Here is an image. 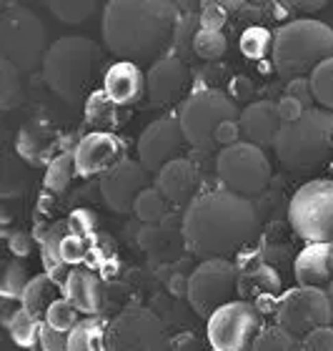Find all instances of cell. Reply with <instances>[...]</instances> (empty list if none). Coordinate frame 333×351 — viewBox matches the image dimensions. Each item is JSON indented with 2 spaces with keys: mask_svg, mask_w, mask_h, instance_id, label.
<instances>
[{
  "mask_svg": "<svg viewBox=\"0 0 333 351\" xmlns=\"http://www.w3.org/2000/svg\"><path fill=\"white\" fill-rule=\"evenodd\" d=\"M258 231V213L251 198L223 186L198 193L183 213V241L196 256L231 258Z\"/></svg>",
  "mask_w": 333,
  "mask_h": 351,
  "instance_id": "6da1fadb",
  "label": "cell"
},
{
  "mask_svg": "<svg viewBox=\"0 0 333 351\" xmlns=\"http://www.w3.org/2000/svg\"><path fill=\"white\" fill-rule=\"evenodd\" d=\"M178 8L168 0H110L103 8V43L121 63L160 60L178 30Z\"/></svg>",
  "mask_w": 333,
  "mask_h": 351,
  "instance_id": "7a4b0ae2",
  "label": "cell"
},
{
  "mask_svg": "<svg viewBox=\"0 0 333 351\" xmlns=\"http://www.w3.org/2000/svg\"><path fill=\"white\" fill-rule=\"evenodd\" d=\"M101 45L83 36H63L48 48L43 58V81L68 106H86L88 98L103 90L108 73Z\"/></svg>",
  "mask_w": 333,
  "mask_h": 351,
  "instance_id": "3957f363",
  "label": "cell"
},
{
  "mask_svg": "<svg viewBox=\"0 0 333 351\" xmlns=\"http://www.w3.org/2000/svg\"><path fill=\"white\" fill-rule=\"evenodd\" d=\"M283 169L308 173L333 161V113L308 108L293 123H283L273 143Z\"/></svg>",
  "mask_w": 333,
  "mask_h": 351,
  "instance_id": "277c9868",
  "label": "cell"
},
{
  "mask_svg": "<svg viewBox=\"0 0 333 351\" xmlns=\"http://www.w3.org/2000/svg\"><path fill=\"white\" fill-rule=\"evenodd\" d=\"M333 58V28L321 21H291L273 40V63L281 75L306 78L323 60Z\"/></svg>",
  "mask_w": 333,
  "mask_h": 351,
  "instance_id": "5b68a950",
  "label": "cell"
},
{
  "mask_svg": "<svg viewBox=\"0 0 333 351\" xmlns=\"http://www.w3.org/2000/svg\"><path fill=\"white\" fill-rule=\"evenodd\" d=\"M45 25L33 10L23 5L8 8L0 15V58L13 63L21 73L43 66Z\"/></svg>",
  "mask_w": 333,
  "mask_h": 351,
  "instance_id": "8992f818",
  "label": "cell"
},
{
  "mask_svg": "<svg viewBox=\"0 0 333 351\" xmlns=\"http://www.w3.org/2000/svg\"><path fill=\"white\" fill-rule=\"evenodd\" d=\"M241 110L231 95L223 90H198L190 93L188 101L181 106L178 121L183 125V133L188 138V146L198 151H216L213 133L225 121H238Z\"/></svg>",
  "mask_w": 333,
  "mask_h": 351,
  "instance_id": "52a82bcc",
  "label": "cell"
},
{
  "mask_svg": "<svg viewBox=\"0 0 333 351\" xmlns=\"http://www.w3.org/2000/svg\"><path fill=\"white\" fill-rule=\"evenodd\" d=\"M288 221L306 243H333V181L304 183L291 198Z\"/></svg>",
  "mask_w": 333,
  "mask_h": 351,
  "instance_id": "ba28073f",
  "label": "cell"
},
{
  "mask_svg": "<svg viewBox=\"0 0 333 351\" xmlns=\"http://www.w3.org/2000/svg\"><path fill=\"white\" fill-rule=\"evenodd\" d=\"M216 176L225 191L236 196L251 198L266 191L271 183V163L263 148L241 141L236 146L223 148L216 156Z\"/></svg>",
  "mask_w": 333,
  "mask_h": 351,
  "instance_id": "9c48e42d",
  "label": "cell"
},
{
  "mask_svg": "<svg viewBox=\"0 0 333 351\" xmlns=\"http://www.w3.org/2000/svg\"><path fill=\"white\" fill-rule=\"evenodd\" d=\"M238 266L231 258H206L190 271L188 296L198 316H213L238 296Z\"/></svg>",
  "mask_w": 333,
  "mask_h": 351,
  "instance_id": "30bf717a",
  "label": "cell"
},
{
  "mask_svg": "<svg viewBox=\"0 0 333 351\" xmlns=\"http://www.w3.org/2000/svg\"><path fill=\"white\" fill-rule=\"evenodd\" d=\"M261 329V311L251 301L236 299L208 319V341L213 351H254Z\"/></svg>",
  "mask_w": 333,
  "mask_h": 351,
  "instance_id": "8fae6325",
  "label": "cell"
},
{
  "mask_svg": "<svg viewBox=\"0 0 333 351\" xmlns=\"http://www.w3.org/2000/svg\"><path fill=\"white\" fill-rule=\"evenodd\" d=\"M275 324L293 334L296 339L308 337L313 329L331 326L333 306L328 301L326 289H311V286H296L278 299L275 308Z\"/></svg>",
  "mask_w": 333,
  "mask_h": 351,
  "instance_id": "7c38bea8",
  "label": "cell"
},
{
  "mask_svg": "<svg viewBox=\"0 0 333 351\" xmlns=\"http://www.w3.org/2000/svg\"><path fill=\"white\" fill-rule=\"evenodd\" d=\"M166 326L151 308H125L108 324V351H166Z\"/></svg>",
  "mask_w": 333,
  "mask_h": 351,
  "instance_id": "4fadbf2b",
  "label": "cell"
},
{
  "mask_svg": "<svg viewBox=\"0 0 333 351\" xmlns=\"http://www.w3.org/2000/svg\"><path fill=\"white\" fill-rule=\"evenodd\" d=\"M188 146V138L183 133L178 116H163L145 125V131L138 138V161L153 176L171 161L183 158V151Z\"/></svg>",
  "mask_w": 333,
  "mask_h": 351,
  "instance_id": "5bb4252c",
  "label": "cell"
},
{
  "mask_svg": "<svg viewBox=\"0 0 333 351\" xmlns=\"http://www.w3.org/2000/svg\"><path fill=\"white\" fill-rule=\"evenodd\" d=\"M151 171L136 158H123L116 169L101 178L103 201L113 213H133V204L140 191L151 186Z\"/></svg>",
  "mask_w": 333,
  "mask_h": 351,
  "instance_id": "9a60e30c",
  "label": "cell"
},
{
  "mask_svg": "<svg viewBox=\"0 0 333 351\" xmlns=\"http://www.w3.org/2000/svg\"><path fill=\"white\" fill-rule=\"evenodd\" d=\"M190 71L186 60L166 56V58L156 60L148 73H145V86H148V98L156 106H175V103L188 101L190 90Z\"/></svg>",
  "mask_w": 333,
  "mask_h": 351,
  "instance_id": "2e32d148",
  "label": "cell"
},
{
  "mask_svg": "<svg viewBox=\"0 0 333 351\" xmlns=\"http://www.w3.org/2000/svg\"><path fill=\"white\" fill-rule=\"evenodd\" d=\"M75 173L80 178L106 176L123 161V143L113 133H88L73 148Z\"/></svg>",
  "mask_w": 333,
  "mask_h": 351,
  "instance_id": "e0dca14e",
  "label": "cell"
},
{
  "mask_svg": "<svg viewBox=\"0 0 333 351\" xmlns=\"http://www.w3.org/2000/svg\"><path fill=\"white\" fill-rule=\"evenodd\" d=\"M198 183H201V173L188 158L171 161L153 176V186L163 193L168 204L175 206H190V201L198 196Z\"/></svg>",
  "mask_w": 333,
  "mask_h": 351,
  "instance_id": "ac0fdd59",
  "label": "cell"
},
{
  "mask_svg": "<svg viewBox=\"0 0 333 351\" xmlns=\"http://www.w3.org/2000/svg\"><path fill=\"white\" fill-rule=\"evenodd\" d=\"M241 133L248 143L258 148H273L278 131H281V116H278V103L273 101H256L241 110Z\"/></svg>",
  "mask_w": 333,
  "mask_h": 351,
  "instance_id": "d6986e66",
  "label": "cell"
},
{
  "mask_svg": "<svg viewBox=\"0 0 333 351\" xmlns=\"http://www.w3.org/2000/svg\"><path fill=\"white\" fill-rule=\"evenodd\" d=\"M66 299L71 304H75L83 316H98L103 311V304H106V286H103L101 276L93 274L90 269H83V266H73L71 276H68L66 286Z\"/></svg>",
  "mask_w": 333,
  "mask_h": 351,
  "instance_id": "ffe728a7",
  "label": "cell"
},
{
  "mask_svg": "<svg viewBox=\"0 0 333 351\" xmlns=\"http://www.w3.org/2000/svg\"><path fill=\"white\" fill-rule=\"evenodd\" d=\"M103 93L108 95L116 106H133L143 95H148V86H145V73L133 63H113L106 73L103 81Z\"/></svg>",
  "mask_w": 333,
  "mask_h": 351,
  "instance_id": "44dd1931",
  "label": "cell"
},
{
  "mask_svg": "<svg viewBox=\"0 0 333 351\" xmlns=\"http://www.w3.org/2000/svg\"><path fill=\"white\" fill-rule=\"evenodd\" d=\"M275 293H281V276L266 263H256L254 269H241L238 274V296L251 301L261 314H266V304L278 308Z\"/></svg>",
  "mask_w": 333,
  "mask_h": 351,
  "instance_id": "7402d4cb",
  "label": "cell"
},
{
  "mask_svg": "<svg viewBox=\"0 0 333 351\" xmlns=\"http://www.w3.org/2000/svg\"><path fill=\"white\" fill-rule=\"evenodd\" d=\"M331 254L333 243H308L296 263H293V276L298 286H311V289H326L331 284Z\"/></svg>",
  "mask_w": 333,
  "mask_h": 351,
  "instance_id": "603a6c76",
  "label": "cell"
},
{
  "mask_svg": "<svg viewBox=\"0 0 333 351\" xmlns=\"http://www.w3.org/2000/svg\"><path fill=\"white\" fill-rule=\"evenodd\" d=\"M58 289H60V286L56 284L48 274L33 276V278H30L28 289H25V293H23L21 306L25 308L28 314L36 316L38 322H45V314L51 311L53 304H56L58 299H63Z\"/></svg>",
  "mask_w": 333,
  "mask_h": 351,
  "instance_id": "cb8c5ba5",
  "label": "cell"
},
{
  "mask_svg": "<svg viewBox=\"0 0 333 351\" xmlns=\"http://www.w3.org/2000/svg\"><path fill=\"white\" fill-rule=\"evenodd\" d=\"M118 108L108 95L98 90L86 103V123L93 128V133H110L118 123Z\"/></svg>",
  "mask_w": 333,
  "mask_h": 351,
  "instance_id": "d4e9b609",
  "label": "cell"
},
{
  "mask_svg": "<svg viewBox=\"0 0 333 351\" xmlns=\"http://www.w3.org/2000/svg\"><path fill=\"white\" fill-rule=\"evenodd\" d=\"M68 351H108L103 324L95 316H86L68 334Z\"/></svg>",
  "mask_w": 333,
  "mask_h": 351,
  "instance_id": "484cf974",
  "label": "cell"
},
{
  "mask_svg": "<svg viewBox=\"0 0 333 351\" xmlns=\"http://www.w3.org/2000/svg\"><path fill=\"white\" fill-rule=\"evenodd\" d=\"M53 151V141L48 138V131L40 125H25L18 136V154L30 163H43L45 156Z\"/></svg>",
  "mask_w": 333,
  "mask_h": 351,
  "instance_id": "4316f807",
  "label": "cell"
},
{
  "mask_svg": "<svg viewBox=\"0 0 333 351\" xmlns=\"http://www.w3.org/2000/svg\"><path fill=\"white\" fill-rule=\"evenodd\" d=\"M5 326H8V331H10V339H13L21 349L36 346L38 341H40V326H43V322H38L36 316L28 314L23 306L8 319Z\"/></svg>",
  "mask_w": 333,
  "mask_h": 351,
  "instance_id": "83f0119b",
  "label": "cell"
},
{
  "mask_svg": "<svg viewBox=\"0 0 333 351\" xmlns=\"http://www.w3.org/2000/svg\"><path fill=\"white\" fill-rule=\"evenodd\" d=\"M25 93H23V81L21 71L0 58V108L13 110L15 106H21Z\"/></svg>",
  "mask_w": 333,
  "mask_h": 351,
  "instance_id": "f1b7e54d",
  "label": "cell"
},
{
  "mask_svg": "<svg viewBox=\"0 0 333 351\" xmlns=\"http://www.w3.org/2000/svg\"><path fill=\"white\" fill-rule=\"evenodd\" d=\"M133 213H136V219L143 221V223H158V221L166 219L168 201L163 198V193H160L156 186H148V189L140 191V196L136 198Z\"/></svg>",
  "mask_w": 333,
  "mask_h": 351,
  "instance_id": "f546056e",
  "label": "cell"
},
{
  "mask_svg": "<svg viewBox=\"0 0 333 351\" xmlns=\"http://www.w3.org/2000/svg\"><path fill=\"white\" fill-rule=\"evenodd\" d=\"M48 10H51L60 23H68V25H78V23H86L90 15L98 13V3L95 0H51L45 3Z\"/></svg>",
  "mask_w": 333,
  "mask_h": 351,
  "instance_id": "4dcf8cb0",
  "label": "cell"
},
{
  "mask_svg": "<svg viewBox=\"0 0 333 351\" xmlns=\"http://www.w3.org/2000/svg\"><path fill=\"white\" fill-rule=\"evenodd\" d=\"M254 351H304V341L296 339L293 334L273 324V326H263L258 339H256Z\"/></svg>",
  "mask_w": 333,
  "mask_h": 351,
  "instance_id": "1f68e13d",
  "label": "cell"
},
{
  "mask_svg": "<svg viewBox=\"0 0 333 351\" xmlns=\"http://www.w3.org/2000/svg\"><path fill=\"white\" fill-rule=\"evenodd\" d=\"M273 40H275V36L271 30L254 25V28L243 30V36H241V40H238V48L248 60H261V58H266V56H273Z\"/></svg>",
  "mask_w": 333,
  "mask_h": 351,
  "instance_id": "d6a6232c",
  "label": "cell"
},
{
  "mask_svg": "<svg viewBox=\"0 0 333 351\" xmlns=\"http://www.w3.org/2000/svg\"><path fill=\"white\" fill-rule=\"evenodd\" d=\"M308 78H311V90L316 106L333 113V58L323 60Z\"/></svg>",
  "mask_w": 333,
  "mask_h": 351,
  "instance_id": "836d02e7",
  "label": "cell"
},
{
  "mask_svg": "<svg viewBox=\"0 0 333 351\" xmlns=\"http://www.w3.org/2000/svg\"><path fill=\"white\" fill-rule=\"evenodd\" d=\"M193 51L201 60H218L223 58L228 51V40L221 30L213 28H198L193 36Z\"/></svg>",
  "mask_w": 333,
  "mask_h": 351,
  "instance_id": "e575fe53",
  "label": "cell"
},
{
  "mask_svg": "<svg viewBox=\"0 0 333 351\" xmlns=\"http://www.w3.org/2000/svg\"><path fill=\"white\" fill-rule=\"evenodd\" d=\"M73 176H78L75 173V158H73V151H68V154L56 156L51 161L48 173H45V186L53 193H63L71 186Z\"/></svg>",
  "mask_w": 333,
  "mask_h": 351,
  "instance_id": "d590c367",
  "label": "cell"
},
{
  "mask_svg": "<svg viewBox=\"0 0 333 351\" xmlns=\"http://www.w3.org/2000/svg\"><path fill=\"white\" fill-rule=\"evenodd\" d=\"M30 284V276H28V269H25V263L21 261H10L3 271V278H0V293H3V299L8 301H21L25 289Z\"/></svg>",
  "mask_w": 333,
  "mask_h": 351,
  "instance_id": "8d00e7d4",
  "label": "cell"
},
{
  "mask_svg": "<svg viewBox=\"0 0 333 351\" xmlns=\"http://www.w3.org/2000/svg\"><path fill=\"white\" fill-rule=\"evenodd\" d=\"M80 322H83V319H80V311L75 308V304H71V301L66 299V296L56 301L51 306V311L45 314V324L53 326V329L63 331V334H71Z\"/></svg>",
  "mask_w": 333,
  "mask_h": 351,
  "instance_id": "74e56055",
  "label": "cell"
},
{
  "mask_svg": "<svg viewBox=\"0 0 333 351\" xmlns=\"http://www.w3.org/2000/svg\"><path fill=\"white\" fill-rule=\"evenodd\" d=\"M88 254V239L83 236H75V234H68L60 243V258L68 263V266H78Z\"/></svg>",
  "mask_w": 333,
  "mask_h": 351,
  "instance_id": "f35d334b",
  "label": "cell"
},
{
  "mask_svg": "<svg viewBox=\"0 0 333 351\" xmlns=\"http://www.w3.org/2000/svg\"><path fill=\"white\" fill-rule=\"evenodd\" d=\"M68 228H71V234L88 239V236L98 228V219H95L93 211H88V208H78V211H73L71 216H68Z\"/></svg>",
  "mask_w": 333,
  "mask_h": 351,
  "instance_id": "ab89813d",
  "label": "cell"
},
{
  "mask_svg": "<svg viewBox=\"0 0 333 351\" xmlns=\"http://www.w3.org/2000/svg\"><path fill=\"white\" fill-rule=\"evenodd\" d=\"M241 123L238 121H225L216 128L213 133V143H216V151H223V148H231L236 143H241Z\"/></svg>",
  "mask_w": 333,
  "mask_h": 351,
  "instance_id": "60d3db41",
  "label": "cell"
},
{
  "mask_svg": "<svg viewBox=\"0 0 333 351\" xmlns=\"http://www.w3.org/2000/svg\"><path fill=\"white\" fill-rule=\"evenodd\" d=\"M301 341H304V351H333V326L313 329Z\"/></svg>",
  "mask_w": 333,
  "mask_h": 351,
  "instance_id": "b9f144b4",
  "label": "cell"
},
{
  "mask_svg": "<svg viewBox=\"0 0 333 351\" xmlns=\"http://www.w3.org/2000/svg\"><path fill=\"white\" fill-rule=\"evenodd\" d=\"M286 95H291V98L301 101L306 108H316L313 90H311V78H291L288 86H286Z\"/></svg>",
  "mask_w": 333,
  "mask_h": 351,
  "instance_id": "7bdbcfd3",
  "label": "cell"
},
{
  "mask_svg": "<svg viewBox=\"0 0 333 351\" xmlns=\"http://www.w3.org/2000/svg\"><path fill=\"white\" fill-rule=\"evenodd\" d=\"M40 346H43V351H68V334L53 329V326H48L43 322V326H40Z\"/></svg>",
  "mask_w": 333,
  "mask_h": 351,
  "instance_id": "ee69618b",
  "label": "cell"
},
{
  "mask_svg": "<svg viewBox=\"0 0 333 351\" xmlns=\"http://www.w3.org/2000/svg\"><path fill=\"white\" fill-rule=\"evenodd\" d=\"M306 106L301 101H296V98H291V95H283L281 101H278V116H281L283 123H293V121H298V118L306 113Z\"/></svg>",
  "mask_w": 333,
  "mask_h": 351,
  "instance_id": "f6af8a7d",
  "label": "cell"
},
{
  "mask_svg": "<svg viewBox=\"0 0 333 351\" xmlns=\"http://www.w3.org/2000/svg\"><path fill=\"white\" fill-rule=\"evenodd\" d=\"M225 21V13L221 5H206L201 10V28H213V30H221Z\"/></svg>",
  "mask_w": 333,
  "mask_h": 351,
  "instance_id": "bcb514c9",
  "label": "cell"
},
{
  "mask_svg": "<svg viewBox=\"0 0 333 351\" xmlns=\"http://www.w3.org/2000/svg\"><path fill=\"white\" fill-rule=\"evenodd\" d=\"M166 351H201V344L190 334H183V337L171 339L166 344Z\"/></svg>",
  "mask_w": 333,
  "mask_h": 351,
  "instance_id": "7dc6e473",
  "label": "cell"
},
{
  "mask_svg": "<svg viewBox=\"0 0 333 351\" xmlns=\"http://www.w3.org/2000/svg\"><path fill=\"white\" fill-rule=\"evenodd\" d=\"M10 249H13V254H18V256H28V254H30V241H28V236L15 234L13 239H10Z\"/></svg>",
  "mask_w": 333,
  "mask_h": 351,
  "instance_id": "c3c4849f",
  "label": "cell"
},
{
  "mask_svg": "<svg viewBox=\"0 0 333 351\" xmlns=\"http://www.w3.org/2000/svg\"><path fill=\"white\" fill-rule=\"evenodd\" d=\"M326 293H328V301H331V306H333V278H331V284L326 286Z\"/></svg>",
  "mask_w": 333,
  "mask_h": 351,
  "instance_id": "681fc988",
  "label": "cell"
},
{
  "mask_svg": "<svg viewBox=\"0 0 333 351\" xmlns=\"http://www.w3.org/2000/svg\"><path fill=\"white\" fill-rule=\"evenodd\" d=\"M23 351H43V346H40V341H38L36 346H28V349H23Z\"/></svg>",
  "mask_w": 333,
  "mask_h": 351,
  "instance_id": "f907efd6",
  "label": "cell"
},
{
  "mask_svg": "<svg viewBox=\"0 0 333 351\" xmlns=\"http://www.w3.org/2000/svg\"><path fill=\"white\" fill-rule=\"evenodd\" d=\"M331 271H333V254H331Z\"/></svg>",
  "mask_w": 333,
  "mask_h": 351,
  "instance_id": "816d5d0a",
  "label": "cell"
}]
</instances>
